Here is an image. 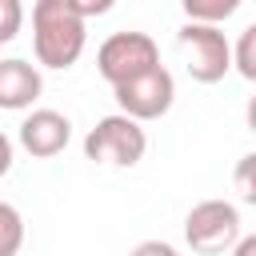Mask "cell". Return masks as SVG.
<instances>
[{
	"label": "cell",
	"mask_w": 256,
	"mask_h": 256,
	"mask_svg": "<svg viewBox=\"0 0 256 256\" xmlns=\"http://www.w3.org/2000/svg\"><path fill=\"white\" fill-rule=\"evenodd\" d=\"M176 48H180V60L196 84H220L232 72V44L216 24L184 20V28L176 32Z\"/></svg>",
	"instance_id": "obj_3"
},
{
	"label": "cell",
	"mask_w": 256,
	"mask_h": 256,
	"mask_svg": "<svg viewBox=\"0 0 256 256\" xmlns=\"http://www.w3.org/2000/svg\"><path fill=\"white\" fill-rule=\"evenodd\" d=\"M232 68H236L244 80L256 84V24H248V28L240 32V40L232 44Z\"/></svg>",
	"instance_id": "obj_11"
},
{
	"label": "cell",
	"mask_w": 256,
	"mask_h": 256,
	"mask_svg": "<svg viewBox=\"0 0 256 256\" xmlns=\"http://www.w3.org/2000/svg\"><path fill=\"white\" fill-rule=\"evenodd\" d=\"M160 68V48L148 32H112L96 52V72L116 88Z\"/></svg>",
	"instance_id": "obj_5"
},
{
	"label": "cell",
	"mask_w": 256,
	"mask_h": 256,
	"mask_svg": "<svg viewBox=\"0 0 256 256\" xmlns=\"http://www.w3.org/2000/svg\"><path fill=\"white\" fill-rule=\"evenodd\" d=\"M232 188L240 192L244 204L256 208V152H244V156L236 160V168H232Z\"/></svg>",
	"instance_id": "obj_12"
},
{
	"label": "cell",
	"mask_w": 256,
	"mask_h": 256,
	"mask_svg": "<svg viewBox=\"0 0 256 256\" xmlns=\"http://www.w3.org/2000/svg\"><path fill=\"white\" fill-rule=\"evenodd\" d=\"M112 96H116V104H120L124 116L148 124V120H160V116L172 108V100H176V80H172V72L160 64V68H152V72H144V76H136V80H128V84H116Z\"/></svg>",
	"instance_id": "obj_6"
},
{
	"label": "cell",
	"mask_w": 256,
	"mask_h": 256,
	"mask_svg": "<svg viewBox=\"0 0 256 256\" xmlns=\"http://www.w3.org/2000/svg\"><path fill=\"white\" fill-rule=\"evenodd\" d=\"M44 92V76L36 64L20 60V56H8L0 60V108L4 112H24L40 100Z\"/></svg>",
	"instance_id": "obj_8"
},
{
	"label": "cell",
	"mask_w": 256,
	"mask_h": 256,
	"mask_svg": "<svg viewBox=\"0 0 256 256\" xmlns=\"http://www.w3.org/2000/svg\"><path fill=\"white\" fill-rule=\"evenodd\" d=\"M88 20L68 0H36L32 4V52L40 68L64 72L84 56Z\"/></svg>",
	"instance_id": "obj_1"
},
{
	"label": "cell",
	"mask_w": 256,
	"mask_h": 256,
	"mask_svg": "<svg viewBox=\"0 0 256 256\" xmlns=\"http://www.w3.org/2000/svg\"><path fill=\"white\" fill-rule=\"evenodd\" d=\"M184 240L200 256L232 252L240 240V208L232 200H200L184 216Z\"/></svg>",
	"instance_id": "obj_4"
},
{
	"label": "cell",
	"mask_w": 256,
	"mask_h": 256,
	"mask_svg": "<svg viewBox=\"0 0 256 256\" xmlns=\"http://www.w3.org/2000/svg\"><path fill=\"white\" fill-rule=\"evenodd\" d=\"M240 4L244 0H180V8H184V16L192 20V24H224V20H232L236 12H240Z\"/></svg>",
	"instance_id": "obj_9"
},
{
	"label": "cell",
	"mask_w": 256,
	"mask_h": 256,
	"mask_svg": "<svg viewBox=\"0 0 256 256\" xmlns=\"http://www.w3.org/2000/svg\"><path fill=\"white\" fill-rule=\"evenodd\" d=\"M24 28V0H0V48L16 40Z\"/></svg>",
	"instance_id": "obj_13"
},
{
	"label": "cell",
	"mask_w": 256,
	"mask_h": 256,
	"mask_svg": "<svg viewBox=\"0 0 256 256\" xmlns=\"http://www.w3.org/2000/svg\"><path fill=\"white\" fill-rule=\"evenodd\" d=\"M20 248H24V216L8 200H0V256H16Z\"/></svg>",
	"instance_id": "obj_10"
},
{
	"label": "cell",
	"mask_w": 256,
	"mask_h": 256,
	"mask_svg": "<svg viewBox=\"0 0 256 256\" xmlns=\"http://www.w3.org/2000/svg\"><path fill=\"white\" fill-rule=\"evenodd\" d=\"M68 4H72V8H76L84 20H92V16H104V12H112V4H116V0H68Z\"/></svg>",
	"instance_id": "obj_15"
},
{
	"label": "cell",
	"mask_w": 256,
	"mask_h": 256,
	"mask_svg": "<svg viewBox=\"0 0 256 256\" xmlns=\"http://www.w3.org/2000/svg\"><path fill=\"white\" fill-rule=\"evenodd\" d=\"M228 256H256V232H252V236H240Z\"/></svg>",
	"instance_id": "obj_17"
},
{
	"label": "cell",
	"mask_w": 256,
	"mask_h": 256,
	"mask_svg": "<svg viewBox=\"0 0 256 256\" xmlns=\"http://www.w3.org/2000/svg\"><path fill=\"white\" fill-rule=\"evenodd\" d=\"M20 148L36 160H52L68 148L72 140V120L56 108H32L24 120H20V132H16Z\"/></svg>",
	"instance_id": "obj_7"
},
{
	"label": "cell",
	"mask_w": 256,
	"mask_h": 256,
	"mask_svg": "<svg viewBox=\"0 0 256 256\" xmlns=\"http://www.w3.org/2000/svg\"><path fill=\"white\" fill-rule=\"evenodd\" d=\"M244 124L256 132V96H248V104H244Z\"/></svg>",
	"instance_id": "obj_18"
},
{
	"label": "cell",
	"mask_w": 256,
	"mask_h": 256,
	"mask_svg": "<svg viewBox=\"0 0 256 256\" xmlns=\"http://www.w3.org/2000/svg\"><path fill=\"white\" fill-rule=\"evenodd\" d=\"M128 256H180V252H176L168 240H140Z\"/></svg>",
	"instance_id": "obj_14"
},
{
	"label": "cell",
	"mask_w": 256,
	"mask_h": 256,
	"mask_svg": "<svg viewBox=\"0 0 256 256\" xmlns=\"http://www.w3.org/2000/svg\"><path fill=\"white\" fill-rule=\"evenodd\" d=\"M12 156H16V148H12V140L0 132V176H8V168H12Z\"/></svg>",
	"instance_id": "obj_16"
},
{
	"label": "cell",
	"mask_w": 256,
	"mask_h": 256,
	"mask_svg": "<svg viewBox=\"0 0 256 256\" xmlns=\"http://www.w3.org/2000/svg\"><path fill=\"white\" fill-rule=\"evenodd\" d=\"M148 152V132L140 120L112 112L104 120H96V128L84 136V156L108 168H136Z\"/></svg>",
	"instance_id": "obj_2"
}]
</instances>
